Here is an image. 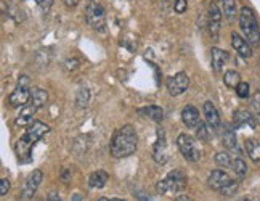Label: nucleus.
<instances>
[{
    "mask_svg": "<svg viewBox=\"0 0 260 201\" xmlns=\"http://www.w3.org/2000/svg\"><path fill=\"white\" fill-rule=\"evenodd\" d=\"M239 201H252V199H249V198H243V199H239Z\"/></svg>",
    "mask_w": 260,
    "mask_h": 201,
    "instance_id": "obj_39",
    "label": "nucleus"
},
{
    "mask_svg": "<svg viewBox=\"0 0 260 201\" xmlns=\"http://www.w3.org/2000/svg\"><path fill=\"white\" fill-rule=\"evenodd\" d=\"M233 170H235V174L239 177V179H243L246 174H247V164L244 163V159L243 158H235L233 159V164H232Z\"/></svg>",
    "mask_w": 260,
    "mask_h": 201,
    "instance_id": "obj_26",
    "label": "nucleus"
},
{
    "mask_svg": "<svg viewBox=\"0 0 260 201\" xmlns=\"http://www.w3.org/2000/svg\"><path fill=\"white\" fill-rule=\"evenodd\" d=\"M34 2L41 5V8L44 10V12H48L50 7L53 5V0H34Z\"/></svg>",
    "mask_w": 260,
    "mask_h": 201,
    "instance_id": "obj_35",
    "label": "nucleus"
},
{
    "mask_svg": "<svg viewBox=\"0 0 260 201\" xmlns=\"http://www.w3.org/2000/svg\"><path fill=\"white\" fill-rule=\"evenodd\" d=\"M223 82L230 89H236L239 84H241V76H239V73L235 71V69H228V71H225V74H223Z\"/></svg>",
    "mask_w": 260,
    "mask_h": 201,
    "instance_id": "obj_25",
    "label": "nucleus"
},
{
    "mask_svg": "<svg viewBox=\"0 0 260 201\" xmlns=\"http://www.w3.org/2000/svg\"><path fill=\"white\" fill-rule=\"evenodd\" d=\"M186 8H188V2L186 0H175V4H174V10H175V13H185L186 12Z\"/></svg>",
    "mask_w": 260,
    "mask_h": 201,
    "instance_id": "obj_33",
    "label": "nucleus"
},
{
    "mask_svg": "<svg viewBox=\"0 0 260 201\" xmlns=\"http://www.w3.org/2000/svg\"><path fill=\"white\" fill-rule=\"evenodd\" d=\"M10 192V180L8 179H2V182H0V195L2 196H7V193Z\"/></svg>",
    "mask_w": 260,
    "mask_h": 201,
    "instance_id": "obj_34",
    "label": "nucleus"
},
{
    "mask_svg": "<svg viewBox=\"0 0 260 201\" xmlns=\"http://www.w3.org/2000/svg\"><path fill=\"white\" fill-rule=\"evenodd\" d=\"M31 100H32V105H34L37 109H41V108H44V106L47 105V102H48V94L45 92L44 89L36 87V89L32 90V94H31Z\"/></svg>",
    "mask_w": 260,
    "mask_h": 201,
    "instance_id": "obj_23",
    "label": "nucleus"
},
{
    "mask_svg": "<svg viewBox=\"0 0 260 201\" xmlns=\"http://www.w3.org/2000/svg\"><path fill=\"white\" fill-rule=\"evenodd\" d=\"M222 13L230 23L235 21L238 16V8L235 0H222Z\"/></svg>",
    "mask_w": 260,
    "mask_h": 201,
    "instance_id": "obj_22",
    "label": "nucleus"
},
{
    "mask_svg": "<svg viewBox=\"0 0 260 201\" xmlns=\"http://www.w3.org/2000/svg\"><path fill=\"white\" fill-rule=\"evenodd\" d=\"M246 153L252 161H255V163L260 161V142L252 140V138H247L246 140Z\"/></svg>",
    "mask_w": 260,
    "mask_h": 201,
    "instance_id": "obj_24",
    "label": "nucleus"
},
{
    "mask_svg": "<svg viewBox=\"0 0 260 201\" xmlns=\"http://www.w3.org/2000/svg\"><path fill=\"white\" fill-rule=\"evenodd\" d=\"M182 121L188 129H196L201 123V114H199L198 108L193 105H186L182 111Z\"/></svg>",
    "mask_w": 260,
    "mask_h": 201,
    "instance_id": "obj_14",
    "label": "nucleus"
},
{
    "mask_svg": "<svg viewBox=\"0 0 260 201\" xmlns=\"http://www.w3.org/2000/svg\"><path fill=\"white\" fill-rule=\"evenodd\" d=\"M236 94L239 98H247L249 97V84L247 82H241L236 87Z\"/></svg>",
    "mask_w": 260,
    "mask_h": 201,
    "instance_id": "obj_32",
    "label": "nucleus"
},
{
    "mask_svg": "<svg viewBox=\"0 0 260 201\" xmlns=\"http://www.w3.org/2000/svg\"><path fill=\"white\" fill-rule=\"evenodd\" d=\"M138 113L140 114H145L148 116L149 119H153L156 121V123H161V121L164 119V111H162V108H159V106H145V108H140L138 109Z\"/></svg>",
    "mask_w": 260,
    "mask_h": 201,
    "instance_id": "obj_21",
    "label": "nucleus"
},
{
    "mask_svg": "<svg viewBox=\"0 0 260 201\" xmlns=\"http://www.w3.org/2000/svg\"><path fill=\"white\" fill-rule=\"evenodd\" d=\"M239 27L244 34V39L252 47L260 44V26L257 21V16L251 7H243L239 13Z\"/></svg>",
    "mask_w": 260,
    "mask_h": 201,
    "instance_id": "obj_2",
    "label": "nucleus"
},
{
    "mask_svg": "<svg viewBox=\"0 0 260 201\" xmlns=\"http://www.w3.org/2000/svg\"><path fill=\"white\" fill-rule=\"evenodd\" d=\"M211 55H212V68L215 73H222L223 71V66L226 65V62L230 60V53L225 52L222 48H217L214 47L211 50Z\"/></svg>",
    "mask_w": 260,
    "mask_h": 201,
    "instance_id": "obj_16",
    "label": "nucleus"
},
{
    "mask_svg": "<svg viewBox=\"0 0 260 201\" xmlns=\"http://www.w3.org/2000/svg\"><path fill=\"white\" fill-rule=\"evenodd\" d=\"M196 135H198V138L199 140H203V142H207L209 140V126H207V123H199V126L196 127Z\"/></svg>",
    "mask_w": 260,
    "mask_h": 201,
    "instance_id": "obj_30",
    "label": "nucleus"
},
{
    "mask_svg": "<svg viewBox=\"0 0 260 201\" xmlns=\"http://www.w3.org/2000/svg\"><path fill=\"white\" fill-rule=\"evenodd\" d=\"M236 192H238V182L233 179L232 182H230V184L222 190V192H220V193H222L223 196H233Z\"/></svg>",
    "mask_w": 260,
    "mask_h": 201,
    "instance_id": "obj_31",
    "label": "nucleus"
},
{
    "mask_svg": "<svg viewBox=\"0 0 260 201\" xmlns=\"http://www.w3.org/2000/svg\"><path fill=\"white\" fill-rule=\"evenodd\" d=\"M175 201H193L191 198H188V196H185V195H182V196H178Z\"/></svg>",
    "mask_w": 260,
    "mask_h": 201,
    "instance_id": "obj_38",
    "label": "nucleus"
},
{
    "mask_svg": "<svg viewBox=\"0 0 260 201\" xmlns=\"http://www.w3.org/2000/svg\"><path fill=\"white\" fill-rule=\"evenodd\" d=\"M106 182H108V173H105V170H95L88 179V187L100 190L106 185Z\"/></svg>",
    "mask_w": 260,
    "mask_h": 201,
    "instance_id": "obj_20",
    "label": "nucleus"
},
{
    "mask_svg": "<svg viewBox=\"0 0 260 201\" xmlns=\"http://www.w3.org/2000/svg\"><path fill=\"white\" fill-rule=\"evenodd\" d=\"M84 18L85 23L95 29V31H103L106 24V16H105V8L95 0H88L85 10H84Z\"/></svg>",
    "mask_w": 260,
    "mask_h": 201,
    "instance_id": "obj_4",
    "label": "nucleus"
},
{
    "mask_svg": "<svg viewBox=\"0 0 260 201\" xmlns=\"http://www.w3.org/2000/svg\"><path fill=\"white\" fill-rule=\"evenodd\" d=\"M232 47L236 50L239 56H243V58L252 56V45L249 44L243 36H239L238 33L232 34Z\"/></svg>",
    "mask_w": 260,
    "mask_h": 201,
    "instance_id": "obj_13",
    "label": "nucleus"
},
{
    "mask_svg": "<svg viewBox=\"0 0 260 201\" xmlns=\"http://www.w3.org/2000/svg\"><path fill=\"white\" fill-rule=\"evenodd\" d=\"M203 109H204V116H206L207 126L211 129H214V130H217L220 127V114L217 111V108L214 106V103L212 102H206Z\"/></svg>",
    "mask_w": 260,
    "mask_h": 201,
    "instance_id": "obj_15",
    "label": "nucleus"
},
{
    "mask_svg": "<svg viewBox=\"0 0 260 201\" xmlns=\"http://www.w3.org/2000/svg\"><path fill=\"white\" fill-rule=\"evenodd\" d=\"M214 159H215V163L222 167H232V164H233V158L228 152H218L214 156Z\"/></svg>",
    "mask_w": 260,
    "mask_h": 201,
    "instance_id": "obj_27",
    "label": "nucleus"
},
{
    "mask_svg": "<svg viewBox=\"0 0 260 201\" xmlns=\"http://www.w3.org/2000/svg\"><path fill=\"white\" fill-rule=\"evenodd\" d=\"M223 145L226 150H230V152L233 153H241V150H239L238 147V138H236V132L233 126H228L225 129V134H223Z\"/></svg>",
    "mask_w": 260,
    "mask_h": 201,
    "instance_id": "obj_19",
    "label": "nucleus"
},
{
    "mask_svg": "<svg viewBox=\"0 0 260 201\" xmlns=\"http://www.w3.org/2000/svg\"><path fill=\"white\" fill-rule=\"evenodd\" d=\"M98 201H125V199H121V198H111V199H109V198H100Z\"/></svg>",
    "mask_w": 260,
    "mask_h": 201,
    "instance_id": "obj_37",
    "label": "nucleus"
},
{
    "mask_svg": "<svg viewBox=\"0 0 260 201\" xmlns=\"http://www.w3.org/2000/svg\"><path fill=\"white\" fill-rule=\"evenodd\" d=\"M251 109H252V114L260 121V90L252 95V100H251Z\"/></svg>",
    "mask_w": 260,
    "mask_h": 201,
    "instance_id": "obj_29",
    "label": "nucleus"
},
{
    "mask_svg": "<svg viewBox=\"0 0 260 201\" xmlns=\"http://www.w3.org/2000/svg\"><path fill=\"white\" fill-rule=\"evenodd\" d=\"M37 113V108L34 105H29V106H24L21 111H19V114L16 116V121L15 123L18 126H29L34 123V116Z\"/></svg>",
    "mask_w": 260,
    "mask_h": 201,
    "instance_id": "obj_18",
    "label": "nucleus"
},
{
    "mask_svg": "<svg viewBox=\"0 0 260 201\" xmlns=\"http://www.w3.org/2000/svg\"><path fill=\"white\" fill-rule=\"evenodd\" d=\"M232 177H230L225 170L222 169H214L211 174H209V179H207V185L211 187L212 190H215V192H222V190L232 182Z\"/></svg>",
    "mask_w": 260,
    "mask_h": 201,
    "instance_id": "obj_11",
    "label": "nucleus"
},
{
    "mask_svg": "<svg viewBox=\"0 0 260 201\" xmlns=\"http://www.w3.org/2000/svg\"><path fill=\"white\" fill-rule=\"evenodd\" d=\"M177 148H178V152L182 153V156L186 161H189V163H198L199 158H201V153H199L194 138L186 134H180L177 137Z\"/></svg>",
    "mask_w": 260,
    "mask_h": 201,
    "instance_id": "obj_6",
    "label": "nucleus"
},
{
    "mask_svg": "<svg viewBox=\"0 0 260 201\" xmlns=\"http://www.w3.org/2000/svg\"><path fill=\"white\" fill-rule=\"evenodd\" d=\"M220 21H222V10L218 8L215 2H211V5H209V13H207V26L212 37L218 36Z\"/></svg>",
    "mask_w": 260,
    "mask_h": 201,
    "instance_id": "obj_12",
    "label": "nucleus"
},
{
    "mask_svg": "<svg viewBox=\"0 0 260 201\" xmlns=\"http://www.w3.org/2000/svg\"><path fill=\"white\" fill-rule=\"evenodd\" d=\"M88 100H90L88 89L82 87L81 90H79V94H77V106L79 108H85L88 105Z\"/></svg>",
    "mask_w": 260,
    "mask_h": 201,
    "instance_id": "obj_28",
    "label": "nucleus"
},
{
    "mask_svg": "<svg viewBox=\"0 0 260 201\" xmlns=\"http://www.w3.org/2000/svg\"><path fill=\"white\" fill-rule=\"evenodd\" d=\"M153 158L157 164H166L169 159L167 153V140H166V132L162 127H157V138L153 147Z\"/></svg>",
    "mask_w": 260,
    "mask_h": 201,
    "instance_id": "obj_8",
    "label": "nucleus"
},
{
    "mask_svg": "<svg viewBox=\"0 0 260 201\" xmlns=\"http://www.w3.org/2000/svg\"><path fill=\"white\" fill-rule=\"evenodd\" d=\"M41 182H42V170L41 169L32 170V173L27 176L26 182H24L23 193H21L23 199H31V198H34V195L37 192L39 185H41Z\"/></svg>",
    "mask_w": 260,
    "mask_h": 201,
    "instance_id": "obj_10",
    "label": "nucleus"
},
{
    "mask_svg": "<svg viewBox=\"0 0 260 201\" xmlns=\"http://www.w3.org/2000/svg\"><path fill=\"white\" fill-rule=\"evenodd\" d=\"M258 65H260V60H258Z\"/></svg>",
    "mask_w": 260,
    "mask_h": 201,
    "instance_id": "obj_40",
    "label": "nucleus"
},
{
    "mask_svg": "<svg viewBox=\"0 0 260 201\" xmlns=\"http://www.w3.org/2000/svg\"><path fill=\"white\" fill-rule=\"evenodd\" d=\"M188 87H189V77L183 71H180L175 76L167 79V90L172 97H178V95L185 94Z\"/></svg>",
    "mask_w": 260,
    "mask_h": 201,
    "instance_id": "obj_7",
    "label": "nucleus"
},
{
    "mask_svg": "<svg viewBox=\"0 0 260 201\" xmlns=\"http://www.w3.org/2000/svg\"><path fill=\"white\" fill-rule=\"evenodd\" d=\"M137 145H138V137L135 129L130 124H125L122 127H119L113 134L111 143H109V153L117 159L127 158L137 152Z\"/></svg>",
    "mask_w": 260,
    "mask_h": 201,
    "instance_id": "obj_1",
    "label": "nucleus"
},
{
    "mask_svg": "<svg viewBox=\"0 0 260 201\" xmlns=\"http://www.w3.org/2000/svg\"><path fill=\"white\" fill-rule=\"evenodd\" d=\"M186 187V177L183 176L182 170H172L169 173L166 179H162L161 182H157L156 188L159 193H178L185 190Z\"/></svg>",
    "mask_w": 260,
    "mask_h": 201,
    "instance_id": "obj_5",
    "label": "nucleus"
},
{
    "mask_svg": "<svg viewBox=\"0 0 260 201\" xmlns=\"http://www.w3.org/2000/svg\"><path fill=\"white\" fill-rule=\"evenodd\" d=\"M31 77L23 74L21 77L18 79V85L16 89L13 90L12 94L8 97V103L12 105L13 108H21V106H26L27 102L31 100Z\"/></svg>",
    "mask_w": 260,
    "mask_h": 201,
    "instance_id": "obj_3",
    "label": "nucleus"
},
{
    "mask_svg": "<svg viewBox=\"0 0 260 201\" xmlns=\"http://www.w3.org/2000/svg\"><path fill=\"white\" fill-rule=\"evenodd\" d=\"M50 132V126L44 124L42 121H34L32 124H29L26 132L23 135V138L26 140V142H29L31 145H36L39 140H41L45 134Z\"/></svg>",
    "mask_w": 260,
    "mask_h": 201,
    "instance_id": "obj_9",
    "label": "nucleus"
},
{
    "mask_svg": "<svg viewBox=\"0 0 260 201\" xmlns=\"http://www.w3.org/2000/svg\"><path fill=\"white\" fill-rule=\"evenodd\" d=\"M47 201H63L61 198H59V195L58 193H55V192H52L48 195V199Z\"/></svg>",
    "mask_w": 260,
    "mask_h": 201,
    "instance_id": "obj_36",
    "label": "nucleus"
},
{
    "mask_svg": "<svg viewBox=\"0 0 260 201\" xmlns=\"http://www.w3.org/2000/svg\"><path fill=\"white\" fill-rule=\"evenodd\" d=\"M233 123H235V126H244V124H247V126H251L254 129L257 126L255 124L257 119H255V116L251 111H246V109H236L235 114H233Z\"/></svg>",
    "mask_w": 260,
    "mask_h": 201,
    "instance_id": "obj_17",
    "label": "nucleus"
}]
</instances>
